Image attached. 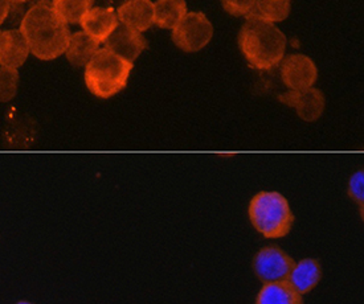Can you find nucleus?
<instances>
[{
	"label": "nucleus",
	"mask_w": 364,
	"mask_h": 304,
	"mask_svg": "<svg viewBox=\"0 0 364 304\" xmlns=\"http://www.w3.org/2000/svg\"><path fill=\"white\" fill-rule=\"evenodd\" d=\"M279 64L281 78L290 90H305L316 84L318 69L314 61L305 55H288L281 60Z\"/></svg>",
	"instance_id": "7"
},
{
	"label": "nucleus",
	"mask_w": 364,
	"mask_h": 304,
	"mask_svg": "<svg viewBox=\"0 0 364 304\" xmlns=\"http://www.w3.org/2000/svg\"><path fill=\"white\" fill-rule=\"evenodd\" d=\"M223 9L233 16H247L255 9L256 0H220Z\"/></svg>",
	"instance_id": "20"
},
{
	"label": "nucleus",
	"mask_w": 364,
	"mask_h": 304,
	"mask_svg": "<svg viewBox=\"0 0 364 304\" xmlns=\"http://www.w3.org/2000/svg\"><path fill=\"white\" fill-rule=\"evenodd\" d=\"M278 99L285 105L294 107L297 114L307 122L318 119L325 110V95L316 87L305 90H289L288 93L278 95Z\"/></svg>",
	"instance_id": "8"
},
{
	"label": "nucleus",
	"mask_w": 364,
	"mask_h": 304,
	"mask_svg": "<svg viewBox=\"0 0 364 304\" xmlns=\"http://www.w3.org/2000/svg\"><path fill=\"white\" fill-rule=\"evenodd\" d=\"M322 276V268L316 259H302L294 265V268L291 270L289 282L297 290L299 294H306L310 293L321 281Z\"/></svg>",
	"instance_id": "15"
},
{
	"label": "nucleus",
	"mask_w": 364,
	"mask_h": 304,
	"mask_svg": "<svg viewBox=\"0 0 364 304\" xmlns=\"http://www.w3.org/2000/svg\"><path fill=\"white\" fill-rule=\"evenodd\" d=\"M363 179V171L356 172L354 176L351 178L350 184H348V195H350V197L356 201L360 205L362 210H363L364 204Z\"/></svg>",
	"instance_id": "21"
},
{
	"label": "nucleus",
	"mask_w": 364,
	"mask_h": 304,
	"mask_svg": "<svg viewBox=\"0 0 364 304\" xmlns=\"http://www.w3.org/2000/svg\"><path fill=\"white\" fill-rule=\"evenodd\" d=\"M95 0H52V6L67 24H78L92 10Z\"/></svg>",
	"instance_id": "18"
},
{
	"label": "nucleus",
	"mask_w": 364,
	"mask_h": 304,
	"mask_svg": "<svg viewBox=\"0 0 364 304\" xmlns=\"http://www.w3.org/2000/svg\"><path fill=\"white\" fill-rule=\"evenodd\" d=\"M121 24L138 32H144L154 24V3L151 0H127L118 10Z\"/></svg>",
	"instance_id": "11"
},
{
	"label": "nucleus",
	"mask_w": 364,
	"mask_h": 304,
	"mask_svg": "<svg viewBox=\"0 0 364 304\" xmlns=\"http://www.w3.org/2000/svg\"><path fill=\"white\" fill-rule=\"evenodd\" d=\"M290 9L291 0H256V6L250 13L274 24L287 19Z\"/></svg>",
	"instance_id": "17"
},
{
	"label": "nucleus",
	"mask_w": 364,
	"mask_h": 304,
	"mask_svg": "<svg viewBox=\"0 0 364 304\" xmlns=\"http://www.w3.org/2000/svg\"><path fill=\"white\" fill-rule=\"evenodd\" d=\"M31 53L28 43L18 29L3 31L0 35V65L18 69Z\"/></svg>",
	"instance_id": "10"
},
{
	"label": "nucleus",
	"mask_w": 364,
	"mask_h": 304,
	"mask_svg": "<svg viewBox=\"0 0 364 304\" xmlns=\"http://www.w3.org/2000/svg\"><path fill=\"white\" fill-rule=\"evenodd\" d=\"M98 41L90 38L87 32H75L70 35L65 55L68 61L75 67H87V63L96 55Z\"/></svg>",
	"instance_id": "13"
},
{
	"label": "nucleus",
	"mask_w": 364,
	"mask_h": 304,
	"mask_svg": "<svg viewBox=\"0 0 364 304\" xmlns=\"http://www.w3.org/2000/svg\"><path fill=\"white\" fill-rule=\"evenodd\" d=\"M12 4H23V3H27L29 0H11Z\"/></svg>",
	"instance_id": "23"
},
{
	"label": "nucleus",
	"mask_w": 364,
	"mask_h": 304,
	"mask_svg": "<svg viewBox=\"0 0 364 304\" xmlns=\"http://www.w3.org/2000/svg\"><path fill=\"white\" fill-rule=\"evenodd\" d=\"M105 48L129 63H134L147 48V41L142 32L119 24L114 32L105 40Z\"/></svg>",
	"instance_id": "9"
},
{
	"label": "nucleus",
	"mask_w": 364,
	"mask_h": 304,
	"mask_svg": "<svg viewBox=\"0 0 364 304\" xmlns=\"http://www.w3.org/2000/svg\"><path fill=\"white\" fill-rule=\"evenodd\" d=\"M0 35H1V31H0Z\"/></svg>",
	"instance_id": "25"
},
{
	"label": "nucleus",
	"mask_w": 364,
	"mask_h": 304,
	"mask_svg": "<svg viewBox=\"0 0 364 304\" xmlns=\"http://www.w3.org/2000/svg\"><path fill=\"white\" fill-rule=\"evenodd\" d=\"M252 225L267 238L285 237L294 224L288 200L278 192H259L250 204Z\"/></svg>",
	"instance_id": "4"
},
{
	"label": "nucleus",
	"mask_w": 364,
	"mask_h": 304,
	"mask_svg": "<svg viewBox=\"0 0 364 304\" xmlns=\"http://www.w3.org/2000/svg\"><path fill=\"white\" fill-rule=\"evenodd\" d=\"M187 13L184 0H158L154 3V24L159 28L173 29Z\"/></svg>",
	"instance_id": "16"
},
{
	"label": "nucleus",
	"mask_w": 364,
	"mask_h": 304,
	"mask_svg": "<svg viewBox=\"0 0 364 304\" xmlns=\"http://www.w3.org/2000/svg\"><path fill=\"white\" fill-rule=\"evenodd\" d=\"M213 36L211 21L203 12H187L173 29V41L183 52L193 53L205 47Z\"/></svg>",
	"instance_id": "5"
},
{
	"label": "nucleus",
	"mask_w": 364,
	"mask_h": 304,
	"mask_svg": "<svg viewBox=\"0 0 364 304\" xmlns=\"http://www.w3.org/2000/svg\"><path fill=\"white\" fill-rule=\"evenodd\" d=\"M133 63L117 56L109 49H98L85 67V84L92 94L110 98L125 89Z\"/></svg>",
	"instance_id": "3"
},
{
	"label": "nucleus",
	"mask_w": 364,
	"mask_h": 304,
	"mask_svg": "<svg viewBox=\"0 0 364 304\" xmlns=\"http://www.w3.org/2000/svg\"><path fill=\"white\" fill-rule=\"evenodd\" d=\"M256 304H304V299L289 281H279L265 283Z\"/></svg>",
	"instance_id": "14"
},
{
	"label": "nucleus",
	"mask_w": 364,
	"mask_h": 304,
	"mask_svg": "<svg viewBox=\"0 0 364 304\" xmlns=\"http://www.w3.org/2000/svg\"><path fill=\"white\" fill-rule=\"evenodd\" d=\"M80 24L90 38H95L98 43H105L106 38L119 26V21L112 9L96 7L87 11Z\"/></svg>",
	"instance_id": "12"
},
{
	"label": "nucleus",
	"mask_w": 364,
	"mask_h": 304,
	"mask_svg": "<svg viewBox=\"0 0 364 304\" xmlns=\"http://www.w3.org/2000/svg\"><path fill=\"white\" fill-rule=\"evenodd\" d=\"M11 9H12L11 0H0V24H3V21L7 19Z\"/></svg>",
	"instance_id": "22"
},
{
	"label": "nucleus",
	"mask_w": 364,
	"mask_h": 304,
	"mask_svg": "<svg viewBox=\"0 0 364 304\" xmlns=\"http://www.w3.org/2000/svg\"><path fill=\"white\" fill-rule=\"evenodd\" d=\"M20 32L27 40L31 53L44 61L65 53L70 38L67 23L60 18L49 0H40L27 11Z\"/></svg>",
	"instance_id": "1"
},
{
	"label": "nucleus",
	"mask_w": 364,
	"mask_h": 304,
	"mask_svg": "<svg viewBox=\"0 0 364 304\" xmlns=\"http://www.w3.org/2000/svg\"><path fill=\"white\" fill-rule=\"evenodd\" d=\"M294 265V259L277 246L261 249L253 259L255 273L265 283L288 281Z\"/></svg>",
	"instance_id": "6"
},
{
	"label": "nucleus",
	"mask_w": 364,
	"mask_h": 304,
	"mask_svg": "<svg viewBox=\"0 0 364 304\" xmlns=\"http://www.w3.org/2000/svg\"><path fill=\"white\" fill-rule=\"evenodd\" d=\"M18 304H31V303H28V302H20V303H18Z\"/></svg>",
	"instance_id": "24"
},
{
	"label": "nucleus",
	"mask_w": 364,
	"mask_h": 304,
	"mask_svg": "<svg viewBox=\"0 0 364 304\" xmlns=\"http://www.w3.org/2000/svg\"><path fill=\"white\" fill-rule=\"evenodd\" d=\"M19 72L14 67H0V102H9L18 92Z\"/></svg>",
	"instance_id": "19"
},
{
	"label": "nucleus",
	"mask_w": 364,
	"mask_h": 304,
	"mask_svg": "<svg viewBox=\"0 0 364 304\" xmlns=\"http://www.w3.org/2000/svg\"><path fill=\"white\" fill-rule=\"evenodd\" d=\"M240 31L239 47L250 65L259 70H269L284 58L287 50V36L270 21L255 13L245 16Z\"/></svg>",
	"instance_id": "2"
}]
</instances>
